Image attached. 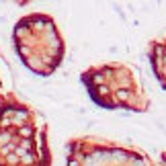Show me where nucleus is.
<instances>
[{"mask_svg": "<svg viewBox=\"0 0 166 166\" xmlns=\"http://www.w3.org/2000/svg\"><path fill=\"white\" fill-rule=\"evenodd\" d=\"M0 164H49L41 117L14 96L0 107Z\"/></svg>", "mask_w": 166, "mask_h": 166, "instance_id": "obj_1", "label": "nucleus"}, {"mask_svg": "<svg viewBox=\"0 0 166 166\" xmlns=\"http://www.w3.org/2000/svg\"><path fill=\"white\" fill-rule=\"evenodd\" d=\"M14 45L35 74L49 76L62 64L64 41L55 23L45 14H29L14 27Z\"/></svg>", "mask_w": 166, "mask_h": 166, "instance_id": "obj_2", "label": "nucleus"}, {"mask_svg": "<svg viewBox=\"0 0 166 166\" xmlns=\"http://www.w3.org/2000/svg\"><path fill=\"white\" fill-rule=\"evenodd\" d=\"M82 80L90 96L103 107H125L131 111H146L148 107V99L144 96L138 78L127 66H99L84 72Z\"/></svg>", "mask_w": 166, "mask_h": 166, "instance_id": "obj_3", "label": "nucleus"}, {"mask_svg": "<svg viewBox=\"0 0 166 166\" xmlns=\"http://www.w3.org/2000/svg\"><path fill=\"white\" fill-rule=\"evenodd\" d=\"M14 2H19V4H27V2H31V0H14Z\"/></svg>", "mask_w": 166, "mask_h": 166, "instance_id": "obj_4", "label": "nucleus"}]
</instances>
